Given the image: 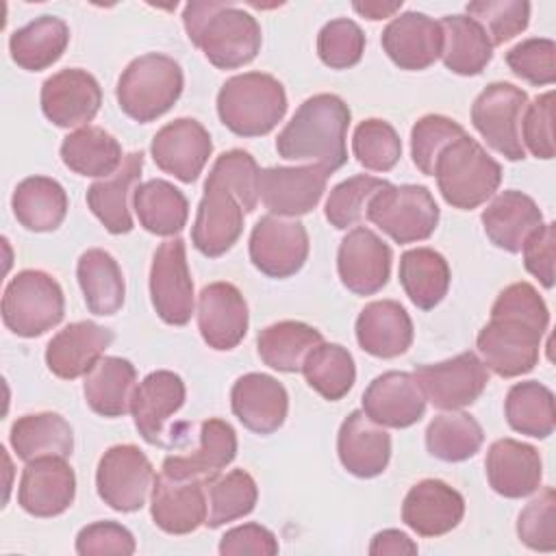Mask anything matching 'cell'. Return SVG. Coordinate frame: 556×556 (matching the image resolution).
Wrapping results in <instances>:
<instances>
[{
	"label": "cell",
	"instance_id": "3",
	"mask_svg": "<svg viewBox=\"0 0 556 556\" xmlns=\"http://www.w3.org/2000/svg\"><path fill=\"white\" fill-rule=\"evenodd\" d=\"M182 24L189 41L202 50L217 70H237L256 59L263 35L256 17L235 2H187Z\"/></svg>",
	"mask_w": 556,
	"mask_h": 556
},
{
	"label": "cell",
	"instance_id": "9",
	"mask_svg": "<svg viewBox=\"0 0 556 556\" xmlns=\"http://www.w3.org/2000/svg\"><path fill=\"white\" fill-rule=\"evenodd\" d=\"M528 106V93L513 83L486 85L471 104V124L482 139L504 159H526L521 143V117Z\"/></svg>",
	"mask_w": 556,
	"mask_h": 556
},
{
	"label": "cell",
	"instance_id": "15",
	"mask_svg": "<svg viewBox=\"0 0 556 556\" xmlns=\"http://www.w3.org/2000/svg\"><path fill=\"white\" fill-rule=\"evenodd\" d=\"M41 111L59 128H83L98 115L102 89L93 74L80 67H65L41 85Z\"/></svg>",
	"mask_w": 556,
	"mask_h": 556
},
{
	"label": "cell",
	"instance_id": "11",
	"mask_svg": "<svg viewBox=\"0 0 556 556\" xmlns=\"http://www.w3.org/2000/svg\"><path fill=\"white\" fill-rule=\"evenodd\" d=\"M413 376L426 400L441 410L471 406L489 384V369L476 352H460L447 361L417 365Z\"/></svg>",
	"mask_w": 556,
	"mask_h": 556
},
{
	"label": "cell",
	"instance_id": "57",
	"mask_svg": "<svg viewBox=\"0 0 556 556\" xmlns=\"http://www.w3.org/2000/svg\"><path fill=\"white\" fill-rule=\"evenodd\" d=\"M137 543L132 532L117 521H93L76 534V554L102 556V554H135Z\"/></svg>",
	"mask_w": 556,
	"mask_h": 556
},
{
	"label": "cell",
	"instance_id": "2",
	"mask_svg": "<svg viewBox=\"0 0 556 556\" xmlns=\"http://www.w3.org/2000/svg\"><path fill=\"white\" fill-rule=\"evenodd\" d=\"M350 106L337 93L306 98L276 137V152L287 161H311L328 174L348 161Z\"/></svg>",
	"mask_w": 556,
	"mask_h": 556
},
{
	"label": "cell",
	"instance_id": "17",
	"mask_svg": "<svg viewBox=\"0 0 556 556\" xmlns=\"http://www.w3.org/2000/svg\"><path fill=\"white\" fill-rule=\"evenodd\" d=\"M391 261V248L374 230L356 226L339 243L337 271L348 291L374 295L389 282Z\"/></svg>",
	"mask_w": 556,
	"mask_h": 556
},
{
	"label": "cell",
	"instance_id": "29",
	"mask_svg": "<svg viewBox=\"0 0 556 556\" xmlns=\"http://www.w3.org/2000/svg\"><path fill=\"white\" fill-rule=\"evenodd\" d=\"M337 454L348 473L376 478L384 473L391 460V434L371 421L363 408L352 410L339 428Z\"/></svg>",
	"mask_w": 556,
	"mask_h": 556
},
{
	"label": "cell",
	"instance_id": "22",
	"mask_svg": "<svg viewBox=\"0 0 556 556\" xmlns=\"http://www.w3.org/2000/svg\"><path fill=\"white\" fill-rule=\"evenodd\" d=\"M380 43L400 70L419 72L441 56L443 30L441 24L426 13L404 11L384 26Z\"/></svg>",
	"mask_w": 556,
	"mask_h": 556
},
{
	"label": "cell",
	"instance_id": "58",
	"mask_svg": "<svg viewBox=\"0 0 556 556\" xmlns=\"http://www.w3.org/2000/svg\"><path fill=\"white\" fill-rule=\"evenodd\" d=\"M523 267L545 287H554V256H556V224H541L523 243Z\"/></svg>",
	"mask_w": 556,
	"mask_h": 556
},
{
	"label": "cell",
	"instance_id": "25",
	"mask_svg": "<svg viewBox=\"0 0 556 556\" xmlns=\"http://www.w3.org/2000/svg\"><path fill=\"white\" fill-rule=\"evenodd\" d=\"M208 513L204 480H176L159 473L150 493V515L167 534H189L204 526Z\"/></svg>",
	"mask_w": 556,
	"mask_h": 556
},
{
	"label": "cell",
	"instance_id": "4",
	"mask_svg": "<svg viewBox=\"0 0 556 556\" xmlns=\"http://www.w3.org/2000/svg\"><path fill=\"white\" fill-rule=\"evenodd\" d=\"M287 113L282 83L265 72H243L217 91V115L239 137L269 135Z\"/></svg>",
	"mask_w": 556,
	"mask_h": 556
},
{
	"label": "cell",
	"instance_id": "13",
	"mask_svg": "<svg viewBox=\"0 0 556 556\" xmlns=\"http://www.w3.org/2000/svg\"><path fill=\"white\" fill-rule=\"evenodd\" d=\"M250 261L269 278L298 274L308 258V232L295 217L263 215L250 232Z\"/></svg>",
	"mask_w": 556,
	"mask_h": 556
},
{
	"label": "cell",
	"instance_id": "19",
	"mask_svg": "<svg viewBox=\"0 0 556 556\" xmlns=\"http://www.w3.org/2000/svg\"><path fill=\"white\" fill-rule=\"evenodd\" d=\"M76 497V476L63 456H39L26 463L17 504L33 517H56L65 513Z\"/></svg>",
	"mask_w": 556,
	"mask_h": 556
},
{
	"label": "cell",
	"instance_id": "16",
	"mask_svg": "<svg viewBox=\"0 0 556 556\" xmlns=\"http://www.w3.org/2000/svg\"><path fill=\"white\" fill-rule=\"evenodd\" d=\"M213 141L208 130L193 117H178L156 130L150 143V154L156 167L180 182H193L202 174Z\"/></svg>",
	"mask_w": 556,
	"mask_h": 556
},
{
	"label": "cell",
	"instance_id": "30",
	"mask_svg": "<svg viewBox=\"0 0 556 556\" xmlns=\"http://www.w3.org/2000/svg\"><path fill=\"white\" fill-rule=\"evenodd\" d=\"M237 456L235 428L224 419H206L200 424L198 447L191 454L167 456L161 473L176 480H204L219 476Z\"/></svg>",
	"mask_w": 556,
	"mask_h": 556
},
{
	"label": "cell",
	"instance_id": "6",
	"mask_svg": "<svg viewBox=\"0 0 556 556\" xmlns=\"http://www.w3.org/2000/svg\"><path fill=\"white\" fill-rule=\"evenodd\" d=\"M182 87L185 76L178 61L161 52H148L126 65L117 80L115 98L130 119L148 124L178 102Z\"/></svg>",
	"mask_w": 556,
	"mask_h": 556
},
{
	"label": "cell",
	"instance_id": "12",
	"mask_svg": "<svg viewBox=\"0 0 556 556\" xmlns=\"http://www.w3.org/2000/svg\"><path fill=\"white\" fill-rule=\"evenodd\" d=\"M150 300L165 324H189L195 308V295L187 263V248L180 237L163 241L152 256Z\"/></svg>",
	"mask_w": 556,
	"mask_h": 556
},
{
	"label": "cell",
	"instance_id": "31",
	"mask_svg": "<svg viewBox=\"0 0 556 556\" xmlns=\"http://www.w3.org/2000/svg\"><path fill=\"white\" fill-rule=\"evenodd\" d=\"M356 341L363 352L376 358H395L413 343V319L395 300L365 304L356 317Z\"/></svg>",
	"mask_w": 556,
	"mask_h": 556
},
{
	"label": "cell",
	"instance_id": "10",
	"mask_svg": "<svg viewBox=\"0 0 556 556\" xmlns=\"http://www.w3.org/2000/svg\"><path fill=\"white\" fill-rule=\"evenodd\" d=\"M150 458L132 443L109 447L96 469V489L100 500L117 513L139 510L154 484Z\"/></svg>",
	"mask_w": 556,
	"mask_h": 556
},
{
	"label": "cell",
	"instance_id": "36",
	"mask_svg": "<svg viewBox=\"0 0 556 556\" xmlns=\"http://www.w3.org/2000/svg\"><path fill=\"white\" fill-rule=\"evenodd\" d=\"M11 208L26 230L52 232L67 215V193L54 178L28 176L17 182L11 195Z\"/></svg>",
	"mask_w": 556,
	"mask_h": 556
},
{
	"label": "cell",
	"instance_id": "7",
	"mask_svg": "<svg viewBox=\"0 0 556 556\" xmlns=\"http://www.w3.org/2000/svg\"><path fill=\"white\" fill-rule=\"evenodd\" d=\"M65 295L61 285L41 269H22L4 287L2 321L24 339L41 337L61 324Z\"/></svg>",
	"mask_w": 556,
	"mask_h": 556
},
{
	"label": "cell",
	"instance_id": "42",
	"mask_svg": "<svg viewBox=\"0 0 556 556\" xmlns=\"http://www.w3.org/2000/svg\"><path fill=\"white\" fill-rule=\"evenodd\" d=\"M132 208L143 230L159 237H174L187 226L189 202L185 193L163 178L137 185Z\"/></svg>",
	"mask_w": 556,
	"mask_h": 556
},
{
	"label": "cell",
	"instance_id": "61",
	"mask_svg": "<svg viewBox=\"0 0 556 556\" xmlns=\"http://www.w3.org/2000/svg\"><path fill=\"white\" fill-rule=\"evenodd\" d=\"M352 9H354L358 15H363V17H367V20L376 22V20H384V17H395V13L402 9V0H400V2H378V0L354 2Z\"/></svg>",
	"mask_w": 556,
	"mask_h": 556
},
{
	"label": "cell",
	"instance_id": "52",
	"mask_svg": "<svg viewBox=\"0 0 556 556\" xmlns=\"http://www.w3.org/2000/svg\"><path fill=\"white\" fill-rule=\"evenodd\" d=\"M365 52L363 28L348 17L330 20L317 35V54L330 70H348L361 61Z\"/></svg>",
	"mask_w": 556,
	"mask_h": 556
},
{
	"label": "cell",
	"instance_id": "40",
	"mask_svg": "<svg viewBox=\"0 0 556 556\" xmlns=\"http://www.w3.org/2000/svg\"><path fill=\"white\" fill-rule=\"evenodd\" d=\"M61 161L78 176L109 178L124 161L119 141L100 126H83L61 143Z\"/></svg>",
	"mask_w": 556,
	"mask_h": 556
},
{
	"label": "cell",
	"instance_id": "41",
	"mask_svg": "<svg viewBox=\"0 0 556 556\" xmlns=\"http://www.w3.org/2000/svg\"><path fill=\"white\" fill-rule=\"evenodd\" d=\"M400 285L408 300L421 308H434L450 289L452 271L445 256L432 248H413L400 256Z\"/></svg>",
	"mask_w": 556,
	"mask_h": 556
},
{
	"label": "cell",
	"instance_id": "46",
	"mask_svg": "<svg viewBox=\"0 0 556 556\" xmlns=\"http://www.w3.org/2000/svg\"><path fill=\"white\" fill-rule=\"evenodd\" d=\"M304 380L324 400L337 402L348 395L356 380L354 358L341 343L321 341L315 345L302 365Z\"/></svg>",
	"mask_w": 556,
	"mask_h": 556
},
{
	"label": "cell",
	"instance_id": "23",
	"mask_svg": "<svg viewBox=\"0 0 556 556\" xmlns=\"http://www.w3.org/2000/svg\"><path fill=\"white\" fill-rule=\"evenodd\" d=\"M465 515V497L439 478L419 480L402 502V521L419 536H443Z\"/></svg>",
	"mask_w": 556,
	"mask_h": 556
},
{
	"label": "cell",
	"instance_id": "34",
	"mask_svg": "<svg viewBox=\"0 0 556 556\" xmlns=\"http://www.w3.org/2000/svg\"><path fill=\"white\" fill-rule=\"evenodd\" d=\"M137 387V369L128 358L102 356L85 376L83 393L89 408L102 417H124Z\"/></svg>",
	"mask_w": 556,
	"mask_h": 556
},
{
	"label": "cell",
	"instance_id": "21",
	"mask_svg": "<svg viewBox=\"0 0 556 556\" xmlns=\"http://www.w3.org/2000/svg\"><path fill=\"white\" fill-rule=\"evenodd\" d=\"M198 330L217 352L237 348L250 324L248 302L232 282H211L198 295Z\"/></svg>",
	"mask_w": 556,
	"mask_h": 556
},
{
	"label": "cell",
	"instance_id": "49",
	"mask_svg": "<svg viewBox=\"0 0 556 556\" xmlns=\"http://www.w3.org/2000/svg\"><path fill=\"white\" fill-rule=\"evenodd\" d=\"M387 185V180L369 174H358L334 185L324 206L326 219L337 230H348L350 226H356L365 217L369 200Z\"/></svg>",
	"mask_w": 556,
	"mask_h": 556
},
{
	"label": "cell",
	"instance_id": "27",
	"mask_svg": "<svg viewBox=\"0 0 556 556\" xmlns=\"http://www.w3.org/2000/svg\"><path fill=\"white\" fill-rule=\"evenodd\" d=\"M230 406L235 417L248 430L256 434H271L287 419L289 393L278 378L250 371L235 380L230 389Z\"/></svg>",
	"mask_w": 556,
	"mask_h": 556
},
{
	"label": "cell",
	"instance_id": "32",
	"mask_svg": "<svg viewBox=\"0 0 556 556\" xmlns=\"http://www.w3.org/2000/svg\"><path fill=\"white\" fill-rule=\"evenodd\" d=\"M489 241L510 254L521 252L526 239L541 228L543 213L539 204L515 189L497 193L480 215Z\"/></svg>",
	"mask_w": 556,
	"mask_h": 556
},
{
	"label": "cell",
	"instance_id": "5",
	"mask_svg": "<svg viewBox=\"0 0 556 556\" xmlns=\"http://www.w3.org/2000/svg\"><path fill=\"white\" fill-rule=\"evenodd\" d=\"M432 176L450 206L471 211L493 198L502 182V165L465 132L443 148Z\"/></svg>",
	"mask_w": 556,
	"mask_h": 556
},
{
	"label": "cell",
	"instance_id": "45",
	"mask_svg": "<svg viewBox=\"0 0 556 556\" xmlns=\"http://www.w3.org/2000/svg\"><path fill=\"white\" fill-rule=\"evenodd\" d=\"M482 426L463 410H445L426 428V450L443 463H463L482 447Z\"/></svg>",
	"mask_w": 556,
	"mask_h": 556
},
{
	"label": "cell",
	"instance_id": "50",
	"mask_svg": "<svg viewBox=\"0 0 556 556\" xmlns=\"http://www.w3.org/2000/svg\"><path fill=\"white\" fill-rule=\"evenodd\" d=\"M463 135L465 128L447 115L428 113L419 117L410 128V156L415 167L424 176H432L437 159L443 152V148H447L454 139Z\"/></svg>",
	"mask_w": 556,
	"mask_h": 556
},
{
	"label": "cell",
	"instance_id": "48",
	"mask_svg": "<svg viewBox=\"0 0 556 556\" xmlns=\"http://www.w3.org/2000/svg\"><path fill=\"white\" fill-rule=\"evenodd\" d=\"M352 152L365 169L389 172L402 156V141L389 122L369 117L354 128Z\"/></svg>",
	"mask_w": 556,
	"mask_h": 556
},
{
	"label": "cell",
	"instance_id": "56",
	"mask_svg": "<svg viewBox=\"0 0 556 556\" xmlns=\"http://www.w3.org/2000/svg\"><path fill=\"white\" fill-rule=\"evenodd\" d=\"M554 91H545L528 102L521 117V143L536 159H554Z\"/></svg>",
	"mask_w": 556,
	"mask_h": 556
},
{
	"label": "cell",
	"instance_id": "1",
	"mask_svg": "<svg viewBox=\"0 0 556 556\" xmlns=\"http://www.w3.org/2000/svg\"><path fill=\"white\" fill-rule=\"evenodd\" d=\"M547 326L549 311L536 287L523 280L508 285L495 298L491 319L476 337L482 363L502 378L532 371Z\"/></svg>",
	"mask_w": 556,
	"mask_h": 556
},
{
	"label": "cell",
	"instance_id": "37",
	"mask_svg": "<svg viewBox=\"0 0 556 556\" xmlns=\"http://www.w3.org/2000/svg\"><path fill=\"white\" fill-rule=\"evenodd\" d=\"M76 278L87 308L93 315H115L126 295V282L115 256L102 248H89L76 263Z\"/></svg>",
	"mask_w": 556,
	"mask_h": 556
},
{
	"label": "cell",
	"instance_id": "55",
	"mask_svg": "<svg viewBox=\"0 0 556 556\" xmlns=\"http://www.w3.org/2000/svg\"><path fill=\"white\" fill-rule=\"evenodd\" d=\"M506 65L521 80L543 87L556 80V43L545 37H530L506 52Z\"/></svg>",
	"mask_w": 556,
	"mask_h": 556
},
{
	"label": "cell",
	"instance_id": "26",
	"mask_svg": "<svg viewBox=\"0 0 556 556\" xmlns=\"http://www.w3.org/2000/svg\"><path fill=\"white\" fill-rule=\"evenodd\" d=\"M115 334L96 321H74L59 330L46 345L48 369L63 380L87 376L111 348Z\"/></svg>",
	"mask_w": 556,
	"mask_h": 556
},
{
	"label": "cell",
	"instance_id": "20",
	"mask_svg": "<svg viewBox=\"0 0 556 556\" xmlns=\"http://www.w3.org/2000/svg\"><path fill=\"white\" fill-rule=\"evenodd\" d=\"M185 382L169 369L150 371L137 387L130 400V413L137 432L150 445L165 447L169 434L167 421L185 404Z\"/></svg>",
	"mask_w": 556,
	"mask_h": 556
},
{
	"label": "cell",
	"instance_id": "38",
	"mask_svg": "<svg viewBox=\"0 0 556 556\" xmlns=\"http://www.w3.org/2000/svg\"><path fill=\"white\" fill-rule=\"evenodd\" d=\"M70 43V26L56 15H39L9 37V52L17 67L41 72L56 63Z\"/></svg>",
	"mask_w": 556,
	"mask_h": 556
},
{
	"label": "cell",
	"instance_id": "14",
	"mask_svg": "<svg viewBox=\"0 0 556 556\" xmlns=\"http://www.w3.org/2000/svg\"><path fill=\"white\" fill-rule=\"evenodd\" d=\"M243 232V206L237 195L208 174L191 228V243L208 258L226 254Z\"/></svg>",
	"mask_w": 556,
	"mask_h": 556
},
{
	"label": "cell",
	"instance_id": "54",
	"mask_svg": "<svg viewBox=\"0 0 556 556\" xmlns=\"http://www.w3.org/2000/svg\"><path fill=\"white\" fill-rule=\"evenodd\" d=\"M519 541L534 552L556 549V493L545 486L517 517Z\"/></svg>",
	"mask_w": 556,
	"mask_h": 556
},
{
	"label": "cell",
	"instance_id": "8",
	"mask_svg": "<svg viewBox=\"0 0 556 556\" xmlns=\"http://www.w3.org/2000/svg\"><path fill=\"white\" fill-rule=\"evenodd\" d=\"M439 204L424 185H387L367 204L365 217L395 243L426 241L439 224Z\"/></svg>",
	"mask_w": 556,
	"mask_h": 556
},
{
	"label": "cell",
	"instance_id": "43",
	"mask_svg": "<svg viewBox=\"0 0 556 556\" xmlns=\"http://www.w3.org/2000/svg\"><path fill=\"white\" fill-rule=\"evenodd\" d=\"M324 341L321 332L304 321L282 319L263 328L256 337L261 361L282 374L302 371L308 352Z\"/></svg>",
	"mask_w": 556,
	"mask_h": 556
},
{
	"label": "cell",
	"instance_id": "33",
	"mask_svg": "<svg viewBox=\"0 0 556 556\" xmlns=\"http://www.w3.org/2000/svg\"><path fill=\"white\" fill-rule=\"evenodd\" d=\"M143 169V152H130L124 156L119 169L109 178L96 180L87 189V206L98 217V222L111 235H126L135 228L128 198L135 193Z\"/></svg>",
	"mask_w": 556,
	"mask_h": 556
},
{
	"label": "cell",
	"instance_id": "24",
	"mask_svg": "<svg viewBox=\"0 0 556 556\" xmlns=\"http://www.w3.org/2000/svg\"><path fill=\"white\" fill-rule=\"evenodd\" d=\"M363 413L382 428H408L426 413V395L408 371H384L363 393Z\"/></svg>",
	"mask_w": 556,
	"mask_h": 556
},
{
	"label": "cell",
	"instance_id": "53",
	"mask_svg": "<svg viewBox=\"0 0 556 556\" xmlns=\"http://www.w3.org/2000/svg\"><path fill=\"white\" fill-rule=\"evenodd\" d=\"M211 176H215L217 180H222L235 195L237 200L241 202L243 211L245 213H252L258 204V178H261V169L254 161V156L245 150H228V152H222L211 172Z\"/></svg>",
	"mask_w": 556,
	"mask_h": 556
},
{
	"label": "cell",
	"instance_id": "60",
	"mask_svg": "<svg viewBox=\"0 0 556 556\" xmlns=\"http://www.w3.org/2000/svg\"><path fill=\"white\" fill-rule=\"evenodd\" d=\"M417 543L402 530L387 528L374 534L369 543L371 556H404V554H417Z\"/></svg>",
	"mask_w": 556,
	"mask_h": 556
},
{
	"label": "cell",
	"instance_id": "59",
	"mask_svg": "<svg viewBox=\"0 0 556 556\" xmlns=\"http://www.w3.org/2000/svg\"><path fill=\"white\" fill-rule=\"evenodd\" d=\"M278 549L280 547H278L276 534L261 523H243V526L230 528L219 541L222 556H241V554L274 556L278 554Z\"/></svg>",
	"mask_w": 556,
	"mask_h": 556
},
{
	"label": "cell",
	"instance_id": "18",
	"mask_svg": "<svg viewBox=\"0 0 556 556\" xmlns=\"http://www.w3.org/2000/svg\"><path fill=\"white\" fill-rule=\"evenodd\" d=\"M328 176L319 165L265 167L261 169L258 193L271 215L300 217L319 204Z\"/></svg>",
	"mask_w": 556,
	"mask_h": 556
},
{
	"label": "cell",
	"instance_id": "47",
	"mask_svg": "<svg viewBox=\"0 0 556 556\" xmlns=\"http://www.w3.org/2000/svg\"><path fill=\"white\" fill-rule=\"evenodd\" d=\"M258 500V486L245 469H232L206 482V521L208 528H222L250 515Z\"/></svg>",
	"mask_w": 556,
	"mask_h": 556
},
{
	"label": "cell",
	"instance_id": "35",
	"mask_svg": "<svg viewBox=\"0 0 556 556\" xmlns=\"http://www.w3.org/2000/svg\"><path fill=\"white\" fill-rule=\"evenodd\" d=\"M15 456L24 463L39 456L67 458L74 450V430L70 421L52 410L17 417L9 432Z\"/></svg>",
	"mask_w": 556,
	"mask_h": 556
},
{
	"label": "cell",
	"instance_id": "44",
	"mask_svg": "<svg viewBox=\"0 0 556 556\" xmlns=\"http://www.w3.org/2000/svg\"><path fill=\"white\" fill-rule=\"evenodd\" d=\"M504 415L515 432L547 439L556 428L554 393L539 380L517 382L506 393Z\"/></svg>",
	"mask_w": 556,
	"mask_h": 556
},
{
	"label": "cell",
	"instance_id": "39",
	"mask_svg": "<svg viewBox=\"0 0 556 556\" xmlns=\"http://www.w3.org/2000/svg\"><path fill=\"white\" fill-rule=\"evenodd\" d=\"M441 61L458 76H478L493 59V43L484 28L469 15H443Z\"/></svg>",
	"mask_w": 556,
	"mask_h": 556
},
{
	"label": "cell",
	"instance_id": "51",
	"mask_svg": "<svg viewBox=\"0 0 556 556\" xmlns=\"http://www.w3.org/2000/svg\"><path fill=\"white\" fill-rule=\"evenodd\" d=\"M467 15L473 17L486 33L493 46H502L528 28L530 2L526 0H478L467 4Z\"/></svg>",
	"mask_w": 556,
	"mask_h": 556
},
{
	"label": "cell",
	"instance_id": "28",
	"mask_svg": "<svg viewBox=\"0 0 556 556\" xmlns=\"http://www.w3.org/2000/svg\"><path fill=\"white\" fill-rule=\"evenodd\" d=\"M486 480L491 489L508 500H521L539 491L543 460L534 445L517 439H497L491 443L486 458Z\"/></svg>",
	"mask_w": 556,
	"mask_h": 556
}]
</instances>
